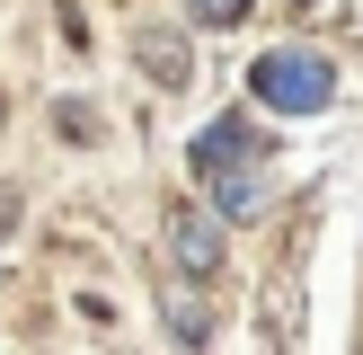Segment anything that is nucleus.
I'll list each match as a JSON object with an SVG mask.
<instances>
[{"mask_svg":"<svg viewBox=\"0 0 363 355\" xmlns=\"http://www.w3.org/2000/svg\"><path fill=\"white\" fill-rule=\"evenodd\" d=\"M195 9H204V18H230V9H240V0H195Z\"/></svg>","mask_w":363,"mask_h":355,"instance_id":"nucleus-3","label":"nucleus"},{"mask_svg":"<svg viewBox=\"0 0 363 355\" xmlns=\"http://www.w3.org/2000/svg\"><path fill=\"white\" fill-rule=\"evenodd\" d=\"M257 98L319 106V98H328V62H311V53H266V62H257Z\"/></svg>","mask_w":363,"mask_h":355,"instance_id":"nucleus-1","label":"nucleus"},{"mask_svg":"<svg viewBox=\"0 0 363 355\" xmlns=\"http://www.w3.org/2000/svg\"><path fill=\"white\" fill-rule=\"evenodd\" d=\"M169 248L195 266V275H222V231H213L195 204H177V213H169Z\"/></svg>","mask_w":363,"mask_h":355,"instance_id":"nucleus-2","label":"nucleus"}]
</instances>
